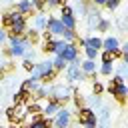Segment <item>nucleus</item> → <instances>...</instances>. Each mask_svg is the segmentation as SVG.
<instances>
[{
	"instance_id": "1",
	"label": "nucleus",
	"mask_w": 128,
	"mask_h": 128,
	"mask_svg": "<svg viewBox=\"0 0 128 128\" xmlns=\"http://www.w3.org/2000/svg\"><path fill=\"white\" fill-rule=\"evenodd\" d=\"M76 118H78V124H82V126H86V128H94L96 122H98L96 112H94L92 108H86V106H84V108H78Z\"/></svg>"
},
{
	"instance_id": "2",
	"label": "nucleus",
	"mask_w": 128,
	"mask_h": 128,
	"mask_svg": "<svg viewBox=\"0 0 128 128\" xmlns=\"http://www.w3.org/2000/svg\"><path fill=\"white\" fill-rule=\"evenodd\" d=\"M66 80L68 82H76V80H84V74H82V70H80V62H78V58L66 68Z\"/></svg>"
},
{
	"instance_id": "3",
	"label": "nucleus",
	"mask_w": 128,
	"mask_h": 128,
	"mask_svg": "<svg viewBox=\"0 0 128 128\" xmlns=\"http://www.w3.org/2000/svg\"><path fill=\"white\" fill-rule=\"evenodd\" d=\"M6 118L12 122V124H22V120L26 118V112L20 108V106H10L6 110Z\"/></svg>"
},
{
	"instance_id": "4",
	"label": "nucleus",
	"mask_w": 128,
	"mask_h": 128,
	"mask_svg": "<svg viewBox=\"0 0 128 128\" xmlns=\"http://www.w3.org/2000/svg\"><path fill=\"white\" fill-rule=\"evenodd\" d=\"M52 126H56V128H68L70 126V112L66 108H60L56 112V118L52 120Z\"/></svg>"
},
{
	"instance_id": "5",
	"label": "nucleus",
	"mask_w": 128,
	"mask_h": 128,
	"mask_svg": "<svg viewBox=\"0 0 128 128\" xmlns=\"http://www.w3.org/2000/svg\"><path fill=\"white\" fill-rule=\"evenodd\" d=\"M14 10L20 12L24 18H28V16H36V10H34V6H32L30 0H20V2L14 6Z\"/></svg>"
},
{
	"instance_id": "6",
	"label": "nucleus",
	"mask_w": 128,
	"mask_h": 128,
	"mask_svg": "<svg viewBox=\"0 0 128 128\" xmlns=\"http://www.w3.org/2000/svg\"><path fill=\"white\" fill-rule=\"evenodd\" d=\"M60 58H62L64 62H70V64H72V62L78 58V48L74 46V42H68V44H66V48L62 50Z\"/></svg>"
},
{
	"instance_id": "7",
	"label": "nucleus",
	"mask_w": 128,
	"mask_h": 128,
	"mask_svg": "<svg viewBox=\"0 0 128 128\" xmlns=\"http://www.w3.org/2000/svg\"><path fill=\"white\" fill-rule=\"evenodd\" d=\"M108 92H110L120 104H124L126 94H128V88H126V84H116V86H108Z\"/></svg>"
},
{
	"instance_id": "8",
	"label": "nucleus",
	"mask_w": 128,
	"mask_h": 128,
	"mask_svg": "<svg viewBox=\"0 0 128 128\" xmlns=\"http://www.w3.org/2000/svg\"><path fill=\"white\" fill-rule=\"evenodd\" d=\"M46 30H48L52 36H62L64 26H62L60 20H56V18H48V20H46Z\"/></svg>"
},
{
	"instance_id": "9",
	"label": "nucleus",
	"mask_w": 128,
	"mask_h": 128,
	"mask_svg": "<svg viewBox=\"0 0 128 128\" xmlns=\"http://www.w3.org/2000/svg\"><path fill=\"white\" fill-rule=\"evenodd\" d=\"M12 100H14V106H22V104H28V102H32V92H28V90H24V88H20L14 96H12Z\"/></svg>"
},
{
	"instance_id": "10",
	"label": "nucleus",
	"mask_w": 128,
	"mask_h": 128,
	"mask_svg": "<svg viewBox=\"0 0 128 128\" xmlns=\"http://www.w3.org/2000/svg\"><path fill=\"white\" fill-rule=\"evenodd\" d=\"M60 108H62V106H60L58 102H48V106H46V108H42V116H44V118H48V116L56 114Z\"/></svg>"
},
{
	"instance_id": "11",
	"label": "nucleus",
	"mask_w": 128,
	"mask_h": 128,
	"mask_svg": "<svg viewBox=\"0 0 128 128\" xmlns=\"http://www.w3.org/2000/svg\"><path fill=\"white\" fill-rule=\"evenodd\" d=\"M80 70H82V74H92V72H96V62L84 60V62H80Z\"/></svg>"
},
{
	"instance_id": "12",
	"label": "nucleus",
	"mask_w": 128,
	"mask_h": 128,
	"mask_svg": "<svg viewBox=\"0 0 128 128\" xmlns=\"http://www.w3.org/2000/svg\"><path fill=\"white\" fill-rule=\"evenodd\" d=\"M30 128H52V120H50V118L40 116L38 120H34V122L30 124Z\"/></svg>"
},
{
	"instance_id": "13",
	"label": "nucleus",
	"mask_w": 128,
	"mask_h": 128,
	"mask_svg": "<svg viewBox=\"0 0 128 128\" xmlns=\"http://www.w3.org/2000/svg\"><path fill=\"white\" fill-rule=\"evenodd\" d=\"M24 38L28 40V44H36V42L40 40V32H38V30H34V28H28V30H26V34H24Z\"/></svg>"
},
{
	"instance_id": "14",
	"label": "nucleus",
	"mask_w": 128,
	"mask_h": 128,
	"mask_svg": "<svg viewBox=\"0 0 128 128\" xmlns=\"http://www.w3.org/2000/svg\"><path fill=\"white\" fill-rule=\"evenodd\" d=\"M82 46H90L94 50H100L102 48V40L100 38H82Z\"/></svg>"
},
{
	"instance_id": "15",
	"label": "nucleus",
	"mask_w": 128,
	"mask_h": 128,
	"mask_svg": "<svg viewBox=\"0 0 128 128\" xmlns=\"http://www.w3.org/2000/svg\"><path fill=\"white\" fill-rule=\"evenodd\" d=\"M102 48H106V50H116V48H120V42H118V38L110 36V38L102 40Z\"/></svg>"
},
{
	"instance_id": "16",
	"label": "nucleus",
	"mask_w": 128,
	"mask_h": 128,
	"mask_svg": "<svg viewBox=\"0 0 128 128\" xmlns=\"http://www.w3.org/2000/svg\"><path fill=\"white\" fill-rule=\"evenodd\" d=\"M56 70H48V72H44L40 78H38V82H42V84H50V82H54L56 80Z\"/></svg>"
},
{
	"instance_id": "17",
	"label": "nucleus",
	"mask_w": 128,
	"mask_h": 128,
	"mask_svg": "<svg viewBox=\"0 0 128 128\" xmlns=\"http://www.w3.org/2000/svg\"><path fill=\"white\" fill-rule=\"evenodd\" d=\"M60 22H62V26H64L66 30H74V28H76L74 16H60Z\"/></svg>"
},
{
	"instance_id": "18",
	"label": "nucleus",
	"mask_w": 128,
	"mask_h": 128,
	"mask_svg": "<svg viewBox=\"0 0 128 128\" xmlns=\"http://www.w3.org/2000/svg\"><path fill=\"white\" fill-rule=\"evenodd\" d=\"M56 44H58V40H56V38H52V40H44V42H42V52L52 54V52L56 50Z\"/></svg>"
},
{
	"instance_id": "19",
	"label": "nucleus",
	"mask_w": 128,
	"mask_h": 128,
	"mask_svg": "<svg viewBox=\"0 0 128 128\" xmlns=\"http://www.w3.org/2000/svg\"><path fill=\"white\" fill-rule=\"evenodd\" d=\"M34 30H46V16L44 14H36V20H34Z\"/></svg>"
},
{
	"instance_id": "20",
	"label": "nucleus",
	"mask_w": 128,
	"mask_h": 128,
	"mask_svg": "<svg viewBox=\"0 0 128 128\" xmlns=\"http://www.w3.org/2000/svg\"><path fill=\"white\" fill-rule=\"evenodd\" d=\"M26 114H30V116H34V114H42V106H40L38 102H28V106H26Z\"/></svg>"
},
{
	"instance_id": "21",
	"label": "nucleus",
	"mask_w": 128,
	"mask_h": 128,
	"mask_svg": "<svg viewBox=\"0 0 128 128\" xmlns=\"http://www.w3.org/2000/svg\"><path fill=\"white\" fill-rule=\"evenodd\" d=\"M66 66H68V64H66V62H64V60L60 58V56H56V60L52 62V70H56V72H60V70H64Z\"/></svg>"
},
{
	"instance_id": "22",
	"label": "nucleus",
	"mask_w": 128,
	"mask_h": 128,
	"mask_svg": "<svg viewBox=\"0 0 128 128\" xmlns=\"http://www.w3.org/2000/svg\"><path fill=\"white\" fill-rule=\"evenodd\" d=\"M72 94H74V104H76V108H84V96H82L78 90H72Z\"/></svg>"
},
{
	"instance_id": "23",
	"label": "nucleus",
	"mask_w": 128,
	"mask_h": 128,
	"mask_svg": "<svg viewBox=\"0 0 128 128\" xmlns=\"http://www.w3.org/2000/svg\"><path fill=\"white\" fill-rule=\"evenodd\" d=\"M12 24H14V20H12V14H10V12H6V14L2 16V26H4V30H8Z\"/></svg>"
},
{
	"instance_id": "24",
	"label": "nucleus",
	"mask_w": 128,
	"mask_h": 128,
	"mask_svg": "<svg viewBox=\"0 0 128 128\" xmlns=\"http://www.w3.org/2000/svg\"><path fill=\"white\" fill-rule=\"evenodd\" d=\"M84 54H86V60H96L98 50H94V48H90V46H84Z\"/></svg>"
},
{
	"instance_id": "25",
	"label": "nucleus",
	"mask_w": 128,
	"mask_h": 128,
	"mask_svg": "<svg viewBox=\"0 0 128 128\" xmlns=\"http://www.w3.org/2000/svg\"><path fill=\"white\" fill-rule=\"evenodd\" d=\"M88 22H90V26H96V24L100 22V14H98V12H90V14H88Z\"/></svg>"
},
{
	"instance_id": "26",
	"label": "nucleus",
	"mask_w": 128,
	"mask_h": 128,
	"mask_svg": "<svg viewBox=\"0 0 128 128\" xmlns=\"http://www.w3.org/2000/svg\"><path fill=\"white\" fill-rule=\"evenodd\" d=\"M112 60H114L112 52H110V50H104V52H102V64H112Z\"/></svg>"
},
{
	"instance_id": "27",
	"label": "nucleus",
	"mask_w": 128,
	"mask_h": 128,
	"mask_svg": "<svg viewBox=\"0 0 128 128\" xmlns=\"http://www.w3.org/2000/svg\"><path fill=\"white\" fill-rule=\"evenodd\" d=\"M92 92H94V96H100V94L104 92V86L96 80V82H94V86H92Z\"/></svg>"
},
{
	"instance_id": "28",
	"label": "nucleus",
	"mask_w": 128,
	"mask_h": 128,
	"mask_svg": "<svg viewBox=\"0 0 128 128\" xmlns=\"http://www.w3.org/2000/svg\"><path fill=\"white\" fill-rule=\"evenodd\" d=\"M120 2H122V0H106V2H104V6H106L108 10H116Z\"/></svg>"
},
{
	"instance_id": "29",
	"label": "nucleus",
	"mask_w": 128,
	"mask_h": 128,
	"mask_svg": "<svg viewBox=\"0 0 128 128\" xmlns=\"http://www.w3.org/2000/svg\"><path fill=\"white\" fill-rule=\"evenodd\" d=\"M108 26H110V24H108V20H100V22L96 24V30H98V32H106V30H108Z\"/></svg>"
},
{
	"instance_id": "30",
	"label": "nucleus",
	"mask_w": 128,
	"mask_h": 128,
	"mask_svg": "<svg viewBox=\"0 0 128 128\" xmlns=\"http://www.w3.org/2000/svg\"><path fill=\"white\" fill-rule=\"evenodd\" d=\"M60 16H72V8H70L68 4L60 6Z\"/></svg>"
},
{
	"instance_id": "31",
	"label": "nucleus",
	"mask_w": 128,
	"mask_h": 128,
	"mask_svg": "<svg viewBox=\"0 0 128 128\" xmlns=\"http://www.w3.org/2000/svg\"><path fill=\"white\" fill-rule=\"evenodd\" d=\"M100 74H104V76H110V74H112V64H102V68H100Z\"/></svg>"
},
{
	"instance_id": "32",
	"label": "nucleus",
	"mask_w": 128,
	"mask_h": 128,
	"mask_svg": "<svg viewBox=\"0 0 128 128\" xmlns=\"http://www.w3.org/2000/svg\"><path fill=\"white\" fill-rule=\"evenodd\" d=\"M126 72H128V66H126V62H122V64L118 66V76H122V78H124V76H126Z\"/></svg>"
},
{
	"instance_id": "33",
	"label": "nucleus",
	"mask_w": 128,
	"mask_h": 128,
	"mask_svg": "<svg viewBox=\"0 0 128 128\" xmlns=\"http://www.w3.org/2000/svg\"><path fill=\"white\" fill-rule=\"evenodd\" d=\"M116 84H124V78H122V76H118V74L110 80V86H116Z\"/></svg>"
},
{
	"instance_id": "34",
	"label": "nucleus",
	"mask_w": 128,
	"mask_h": 128,
	"mask_svg": "<svg viewBox=\"0 0 128 128\" xmlns=\"http://www.w3.org/2000/svg\"><path fill=\"white\" fill-rule=\"evenodd\" d=\"M46 4L48 6H64L66 0H46Z\"/></svg>"
},
{
	"instance_id": "35",
	"label": "nucleus",
	"mask_w": 128,
	"mask_h": 128,
	"mask_svg": "<svg viewBox=\"0 0 128 128\" xmlns=\"http://www.w3.org/2000/svg\"><path fill=\"white\" fill-rule=\"evenodd\" d=\"M22 66H24V70H28V72H32V70H34L32 60H24V62H22Z\"/></svg>"
},
{
	"instance_id": "36",
	"label": "nucleus",
	"mask_w": 128,
	"mask_h": 128,
	"mask_svg": "<svg viewBox=\"0 0 128 128\" xmlns=\"http://www.w3.org/2000/svg\"><path fill=\"white\" fill-rule=\"evenodd\" d=\"M6 38H8V36H6V30H4V28H0V42H4Z\"/></svg>"
},
{
	"instance_id": "37",
	"label": "nucleus",
	"mask_w": 128,
	"mask_h": 128,
	"mask_svg": "<svg viewBox=\"0 0 128 128\" xmlns=\"http://www.w3.org/2000/svg\"><path fill=\"white\" fill-rule=\"evenodd\" d=\"M90 2H92V4H96V6H104V2H106V0H90Z\"/></svg>"
},
{
	"instance_id": "38",
	"label": "nucleus",
	"mask_w": 128,
	"mask_h": 128,
	"mask_svg": "<svg viewBox=\"0 0 128 128\" xmlns=\"http://www.w3.org/2000/svg\"><path fill=\"white\" fill-rule=\"evenodd\" d=\"M18 128H30V124H20Z\"/></svg>"
},
{
	"instance_id": "39",
	"label": "nucleus",
	"mask_w": 128,
	"mask_h": 128,
	"mask_svg": "<svg viewBox=\"0 0 128 128\" xmlns=\"http://www.w3.org/2000/svg\"><path fill=\"white\" fill-rule=\"evenodd\" d=\"M2 78H4V70H0V80H2Z\"/></svg>"
},
{
	"instance_id": "40",
	"label": "nucleus",
	"mask_w": 128,
	"mask_h": 128,
	"mask_svg": "<svg viewBox=\"0 0 128 128\" xmlns=\"http://www.w3.org/2000/svg\"><path fill=\"white\" fill-rule=\"evenodd\" d=\"M0 98H2V88H0Z\"/></svg>"
}]
</instances>
